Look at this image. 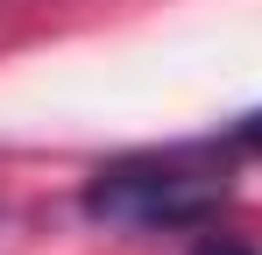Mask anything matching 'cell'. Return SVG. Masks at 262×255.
Returning <instances> with one entry per match:
<instances>
[{
    "label": "cell",
    "mask_w": 262,
    "mask_h": 255,
    "mask_svg": "<svg viewBox=\"0 0 262 255\" xmlns=\"http://www.w3.org/2000/svg\"><path fill=\"white\" fill-rule=\"evenodd\" d=\"M191 255H255V248H248V241H227V234H206Z\"/></svg>",
    "instance_id": "3957f363"
},
{
    "label": "cell",
    "mask_w": 262,
    "mask_h": 255,
    "mask_svg": "<svg viewBox=\"0 0 262 255\" xmlns=\"http://www.w3.org/2000/svg\"><path fill=\"white\" fill-rule=\"evenodd\" d=\"M227 206V177L199 163L191 149H142L121 163H99L78 192V213L121 234H156V227H206Z\"/></svg>",
    "instance_id": "6da1fadb"
},
{
    "label": "cell",
    "mask_w": 262,
    "mask_h": 255,
    "mask_svg": "<svg viewBox=\"0 0 262 255\" xmlns=\"http://www.w3.org/2000/svg\"><path fill=\"white\" fill-rule=\"evenodd\" d=\"M227 149H262V107H255V114H241V121L227 128Z\"/></svg>",
    "instance_id": "7a4b0ae2"
}]
</instances>
